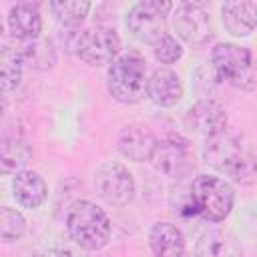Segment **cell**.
Returning a JSON list of instances; mask_svg holds the SVG:
<instances>
[{
    "mask_svg": "<svg viewBox=\"0 0 257 257\" xmlns=\"http://www.w3.org/2000/svg\"><path fill=\"white\" fill-rule=\"evenodd\" d=\"M203 159L207 165L231 177L235 183L251 185L255 181V155L251 145L229 131L205 139Z\"/></svg>",
    "mask_w": 257,
    "mask_h": 257,
    "instance_id": "1",
    "label": "cell"
},
{
    "mask_svg": "<svg viewBox=\"0 0 257 257\" xmlns=\"http://www.w3.org/2000/svg\"><path fill=\"white\" fill-rule=\"evenodd\" d=\"M147 82V62L139 52H122L108 66V92L120 104H139L141 100H145Z\"/></svg>",
    "mask_w": 257,
    "mask_h": 257,
    "instance_id": "2",
    "label": "cell"
},
{
    "mask_svg": "<svg viewBox=\"0 0 257 257\" xmlns=\"http://www.w3.org/2000/svg\"><path fill=\"white\" fill-rule=\"evenodd\" d=\"M70 239L84 251H98L110 241V219L92 201H76L66 215Z\"/></svg>",
    "mask_w": 257,
    "mask_h": 257,
    "instance_id": "3",
    "label": "cell"
},
{
    "mask_svg": "<svg viewBox=\"0 0 257 257\" xmlns=\"http://www.w3.org/2000/svg\"><path fill=\"white\" fill-rule=\"evenodd\" d=\"M191 197L197 209V215L211 223L225 221L235 205V191L229 181L215 177V175H199L193 179Z\"/></svg>",
    "mask_w": 257,
    "mask_h": 257,
    "instance_id": "4",
    "label": "cell"
},
{
    "mask_svg": "<svg viewBox=\"0 0 257 257\" xmlns=\"http://www.w3.org/2000/svg\"><path fill=\"white\" fill-rule=\"evenodd\" d=\"M211 62L219 80H225L241 90H253L255 86L253 52L247 46L235 42H219L211 52Z\"/></svg>",
    "mask_w": 257,
    "mask_h": 257,
    "instance_id": "5",
    "label": "cell"
},
{
    "mask_svg": "<svg viewBox=\"0 0 257 257\" xmlns=\"http://www.w3.org/2000/svg\"><path fill=\"white\" fill-rule=\"evenodd\" d=\"M173 10L171 2L143 0L131 6L126 14L128 32L145 44H155L167 32V12Z\"/></svg>",
    "mask_w": 257,
    "mask_h": 257,
    "instance_id": "6",
    "label": "cell"
},
{
    "mask_svg": "<svg viewBox=\"0 0 257 257\" xmlns=\"http://www.w3.org/2000/svg\"><path fill=\"white\" fill-rule=\"evenodd\" d=\"M74 52L80 60H84L90 66L110 64L120 52V36L114 28L108 26L86 28L76 34Z\"/></svg>",
    "mask_w": 257,
    "mask_h": 257,
    "instance_id": "7",
    "label": "cell"
},
{
    "mask_svg": "<svg viewBox=\"0 0 257 257\" xmlns=\"http://www.w3.org/2000/svg\"><path fill=\"white\" fill-rule=\"evenodd\" d=\"M96 195L114 207H124L135 197V179L133 173L116 161L102 163L94 173Z\"/></svg>",
    "mask_w": 257,
    "mask_h": 257,
    "instance_id": "8",
    "label": "cell"
},
{
    "mask_svg": "<svg viewBox=\"0 0 257 257\" xmlns=\"http://www.w3.org/2000/svg\"><path fill=\"white\" fill-rule=\"evenodd\" d=\"M173 26L181 40L199 46L213 36L209 14L193 2H181L173 6Z\"/></svg>",
    "mask_w": 257,
    "mask_h": 257,
    "instance_id": "9",
    "label": "cell"
},
{
    "mask_svg": "<svg viewBox=\"0 0 257 257\" xmlns=\"http://www.w3.org/2000/svg\"><path fill=\"white\" fill-rule=\"evenodd\" d=\"M151 161L155 163V167L161 173H165L173 179L187 177L195 169L193 153H191L187 141H183L179 137H167L163 141H157Z\"/></svg>",
    "mask_w": 257,
    "mask_h": 257,
    "instance_id": "10",
    "label": "cell"
},
{
    "mask_svg": "<svg viewBox=\"0 0 257 257\" xmlns=\"http://www.w3.org/2000/svg\"><path fill=\"white\" fill-rule=\"evenodd\" d=\"M185 122L193 133L209 139L227 131V112L221 102L213 98H201L189 108Z\"/></svg>",
    "mask_w": 257,
    "mask_h": 257,
    "instance_id": "11",
    "label": "cell"
},
{
    "mask_svg": "<svg viewBox=\"0 0 257 257\" xmlns=\"http://www.w3.org/2000/svg\"><path fill=\"white\" fill-rule=\"evenodd\" d=\"M155 147H157V137L141 124L124 126L118 133V139H116L118 153L122 157H126L128 161H135V163L151 161L153 153H155Z\"/></svg>",
    "mask_w": 257,
    "mask_h": 257,
    "instance_id": "12",
    "label": "cell"
},
{
    "mask_svg": "<svg viewBox=\"0 0 257 257\" xmlns=\"http://www.w3.org/2000/svg\"><path fill=\"white\" fill-rule=\"evenodd\" d=\"M147 96L163 108L175 106L183 98V82L177 72L167 66H159L151 72L147 82Z\"/></svg>",
    "mask_w": 257,
    "mask_h": 257,
    "instance_id": "13",
    "label": "cell"
},
{
    "mask_svg": "<svg viewBox=\"0 0 257 257\" xmlns=\"http://www.w3.org/2000/svg\"><path fill=\"white\" fill-rule=\"evenodd\" d=\"M12 197L24 209H38L48 197V187L36 171L22 169L12 179Z\"/></svg>",
    "mask_w": 257,
    "mask_h": 257,
    "instance_id": "14",
    "label": "cell"
},
{
    "mask_svg": "<svg viewBox=\"0 0 257 257\" xmlns=\"http://www.w3.org/2000/svg\"><path fill=\"white\" fill-rule=\"evenodd\" d=\"M8 30L18 42L34 40L42 32V16L32 4H16L8 12Z\"/></svg>",
    "mask_w": 257,
    "mask_h": 257,
    "instance_id": "15",
    "label": "cell"
},
{
    "mask_svg": "<svg viewBox=\"0 0 257 257\" xmlns=\"http://www.w3.org/2000/svg\"><path fill=\"white\" fill-rule=\"evenodd\" d=\"M221 16L225 28L233 36H249L255 26H257V4L247 0V2H225L221 6Z\"/></svg>",
    "mask_w": 257,
    "mask_h": 257,
    "instance_id": "16",
    "label": "cell"
},
{
    "mask_svg": "<svg viewBox=\"0 0 257 257\" xmlns=\"http://www.w3.org/2000/svg\"><path fill=\"white\" fill-rule=\"evenodd\" d=\"M149 247L155 257H183L185 237L173 223H155L149 231Z\"/></svg>",
    "mask_w": 257,
    "mask_h": 257,
    "instance_id": "17",
    "label": "cell"
},
{
    "mask_svg": "<svg viewBox=\"0 0 257 257\" xmlns=\"http://www.w3.org/2000/svg\"><path fill=\"white\" fill-rule=\"evenodd\" d=\"M195 257H243V247L231 233L211 229L197 239Z\"/></svg>",
    "mask_w": 257,
    "mask_h": 257,
    "instance_id": "18",
    "label": "cell"
},
{
    "mask_svg": "<svg viewBox=\"0 0 257 257\" xmlns=\"http://www.w3.org/2000/svg\"><path fill=\"white\" fill-rule=\"evenodd\" d=\"M32 159L30 147L14 137L0 139V175H16L20 173Z\"/></svg>",
    "mask_w": 257,
    "mask_h": 257,
    "instance_id": "19",
    "label": "cell"
},
{
    "mask_svg": "<svg viewBox=\"0 0 257 257\" xmlns=\"http://www.w3.org/2000/svg\"><path fill=\"white\" fill-rule=\"evenodd\" d=\"M18 54H20L22 64L26 62L34 70H48L56 64V50H54V44L48 38L38 36L34 40L20 42Z\"/></svg>",
    "mask_w": 257,
    "mask_h": 257,
    "instance_id": "20",
    "label": "cell"
},
{
    "mask_svg": "<svg viewBox=\"0 0 257 257\" xmlns=\"http://www.w3.org/2000/svg\"><path fill=\"white\" fill-rule=\"evenodd\" d=\"M22 60L18 50L10 46H0V92H10L20 84Z\"/></svg>",
    "mask_w": 257,
    "mask_h": 257,
    "instance_id": "21",
    "label": "cell"
},
{
    "mask_svg": "<svg viewBox=\"0 0 257 257\" xmlns=\"http://www.w3.org/2000/svg\"><path fill=\"white\" fill-rule=\"evenodd\" d=\"M50 10L54 14V18L66 26V28H76L84 22V18L88 16L90 10V2L86 0H60V2H50Z\"/></svg>",
    "mask_w": 257,
    "mask_h": 257,
    "instance_id": "22",
    "label": "cell"
},
{
    "mask_svg": "<svg viewBox=\"0 0 257 257\" xmlns=\"http://www.w3.org/2000/svg\"><path fill=\"white\" fill-rule=\"evenodd\" d=\"M26 231V219L20 211L0 207V243H16Z\"/></svg>",
    "mask_w": 257,
    "mask_h": 257,
    "instance_id": "23",
    "label": "cell"
},
{
    "mask_svg": "<svg viewBox=\"0 0 257 257\" xmlns=\"http://www.w3.org/2000/svg\"><path fill=\"white\" fill-rule=\"evenodd\" d=\"M153 52H155V58L161 62V64H175L177 60H181L183 56V48L181 44L177 42V38L169 32H165L155 44H153Z\"/></svg>",
    "mask_w": 257,
    "mask_h": 257,
    "instance_id": "24",
    "label": "cell"
},
{
    "mask_svg": "<svg viewBox=\"0 0 257 257\" xmlns=\"http://www.w3.org/2000/svg\"><path fill=\"white\" fill-rule=\"evenodd\" d=\"M171 207L183 215V217H195L197 215V209H195V203H193V197H191V191L189 187H177L173 189L171 193Z\"/></svg>",
    "mask_w": 257,
    "mask_h": 257,
    "instance_id": "25",
    "label": "cell"
},
{
    "mask_svg": "<svg viewBox=\"0 0 257 257\" xmlns=\"http://www.w3.org/2000/svg\"><path fill=\"white\" fill-rule=\"evenodd\" d=\"M32 257H72V253L66 249H44V251L34 253Z\"/></svg>",
    "mask_w": 257,
    "mask_h": 257,
    "instance_id": "26",
    "label": "cell"
}]
</instances>
